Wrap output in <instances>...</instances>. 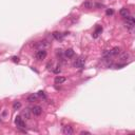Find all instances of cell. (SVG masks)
<instances>
[{"mask_svg": "<svg viewBox=\"0 0 135 135\" xmlns=\"http://www.w3.org/2000/svg\"><path fill=\"white\" fill-rule=\"evenodd\" d=\"M84 63H86V57L80 56L78 59H76V61L74 62V67L78 68V69H82L84 67Z\"/></svg>", "mask_w": 135, "mask_h": 135, "instance_id": "6da1fadb", "label": "cell"}, {"mask_svg": "<svg viewBox=\"0 0 135 135\" xmlns=\"http://www.w3.org/2000/svg\"><path fill=\"white\" fill-rule=\"evenodd\" d=\"M47 55H48V53L46 50H38L36 54H35V57H36L37 60H42V59L47 57Z\"/></svg>", "mask_w": 135, "mask_h": 135, "instance_id": "7a4b0ae2", "label": "cell"}, {"mask_svg": "<svg viewBox=\"0 0 135 135\" xmlns=\"http://www.w3.org/2000/svg\"><path fill=\"white\" fill-rule=\"evenodd\" d=\"M15 123H16V126L19 129L26 128V122L23 121V119H22L21 116H16V117H15Z\"/></svg>", "mask_w": 135, "mask_h": 135, "instance_id": "3957f363", "label": "cell"}, {"mask_svg": "<svg viewBox=\"0 0 135 135\" xmlns=\"http://www.w3.org/2000/svg\"><path fill=\"white\" fill-rule=\"evenodd\" d=\"M50 46V43L46 40H42V41H38L36 44H35V48H37L38 50H46V48H48Z\"/></svg>", "mask_w": 135, "mask_h": 135, "instance_id": "277c9868", "label": "cell"}, {"mask_svg": "<svg viewBox=\"0 0 135 135\" xmlns=\"http://www.w3.org/2000/svg\"><path fill=\"white\" fill-rule=\"evenodd\" d=\"M134 26H135V19H134V17L129 16V17L127 18L126 27H127L128 29H133V28H134Z\"/></svg>", "mask_w": 135, "mask_h": 135, "instance_id": "5b68a950", "label": "cell"}, {"mask_svg": "<svg viewBox=\"0 0 135 135\" xmlns=\"http://www.w3.org/2000/svg\"><path fill=\"white\" fill-rule=\"evenodd\" d=\"M31 111L34 115H36V116H39V115H41L42 113V108L41 107H39V106H34L32 109H31Z\"/></svg>", "mask_w": 135, "mask_h": 135, "instance_id": "8992f818", "label": "cell"}, {"mask_svg": "<svg viewBox=\"0 0 135 135\" xmlns=\"http://www.w3.org/2000/svg\"><path fill=\"white\" fill-rule=\"evenodd\" d=\"M62 133L66 134V135H72L74 133V130L71 126H64L62 128Z\"/></svg>", "mask_w": 135, "mask_h": 135, "instance_id": "52a82bcc", "label": "cell"}, {"mask_svg": "<svg viewBox=\"0 0 135 135\" xmlns=\"http://www.w3.org/2000/svg\"><path fill=\"white\" fill-rule=\"evenodd\" d=\"M121 52V49L118 48V47H115L113 48L111 51H110V56H117V55H119Z\"/></svg>", "mask_w": 135, "mask_h": 135, "instance_id": "ba28073f", "label": "cell"}, {"mask_svg": "<svg viewBox=\"0 0 135 135\" xmlns=\"http://www.w3.org/2000/svg\"><path fill=\"white\" fill-rule=\"evenodd\" d=\"M119 14H120V16L123 17V18H128L130 16V11L127 9V8H122L120 11H119Z\"/></svg>", "mask_w": 135, "mask_h": 135, "instance_id": "9c48e42d", "label": "cell"}, {"mask_svg": "<svg viewBox=\"0 0 135 135\" xmlns=\"http://www.w3.org/2000/svg\"><path fill=\"white\" fill-rule=\"evenodd\" d=\"M31 114H32V111L30 109H24L23 111L21 112V115L26 119H30V118H31Z\"/></svg>", "mask_w": 135, "mask_h": 135, "instance_id": "30bf717a", "label": "cell"}, {"mask_svg": "<svg viewBox=\"0 0 135 135\" xmlns=\"http://www.w3.org/2000/svg\"><path fill=\"white\" fill-rule=\"evenodd\" d=\"M101 32H102V27L101 26L96 27V29H95V31L93 33V38H97L99 36V34H101Z\"/></svg>", "mask_w": 135, "mask_h": 135, "instance_id": "8fae6325", "label": "cell"}, {"mask_svg": "<svg viewBox=\"0 0 135 135\" xmlns=\"http://www.w3.org/2000/svg\"><path fill=\"white\" fill-rule=\"evenodd\" d=\"M82 6H83V8H84V9L91 10V9H93V7H94V3H93L92 0H87L86 2H83Z\"/></svg>", "mask_w": 135, "mask_h": 135, "instance_id": "7c38bea8", "label": "cell"}, {"mask_svg": "<svg viewBox=\"0 0 135 135\" xmlns=\"http://www.w3.org/2000/svg\"><path fill=\"white\" fill-rule=\"evenodd\" d=\"M37 99H38V94H31L28 96L29 102H35V101H37Z\"/></svg>", "mask_w": 135, "mask_h": 135, "instance_id": "4fadbf2b", "label": "cell"}, {"mask_svg": "<svg viewBox=\"0 0 135 135\" xmlns=\"http://www.w3.org/2000/svg\"><path fill=\"white\" fill-rule=\"evenodd\" d=\"M66 80H67L66 77H62V76H57L56 78H55L54 82H55V84H61V83H63L64 81H66Z\"/></svg>", "mask_w": 135, "mask_h": 135, "instance_id": "5bb4252c", "label": "cell"}, {"mask_svg": "<svg viewBox=\"0 0 135 135\" xmlns=\"http://www.w3.org/2000/svg\"><path fill=\"white\" fill-rule=\"evenodd\" d=\"M63 36H64V34H61L59 32H54L53 33V37L55 39H57V40H61V39L63 38Z\"/></svg>", "mask_w": 135, "mask_h": 135, "instance_id": "9a60e30c", "label": "cell"}, {"mask_svg": "<svg viewBox=\"0 0 135 135\" xmlns=\"http://www.w3.org/2000/svg\"><path fill=\"white\" fill-rule=\"evenodd\" d=\"M74 51L72 49H68L66 52H64V55H66V57H68V58H71V57H73L74 56Z\"/></svg>", "mask_w": 135, "mask_h": 135, "instance_id": "2e32d148", "label": "cell"}, {"mask_svg": "<svg viewBox=\"0 0 135 135\" xmlns=\"http://www.w3.org/2000/svg\"><path fill=\"white\" fill-rule=\"evenodd\" d=\"M21 106H22V104H21L20 101H15V102L13 103V109H14V110H19V109L21 108Z\"/></svg>", "mask_w": 135, "mask_h": 135, "instance_id": "e0dca14e", "label": "cell"}, {"mask_svg": "<svg viewBox=\"0 0 135 135\" xmlns=\"http://www.w3.org/2000/svg\"><path fill=\"white\" fill-rule=\"evenodd\" d=\"M129 58H130V54L127 53V52H124V53H122V55L120 56V60H128Z\"/></svg>", "mask_w": 135, "mask_h": 135, "instance_id": "ac0fdd59", "label": "cell"}, {"mask_svg": "<svg viewBox=\"0 0 135 135\" xmlns=\"http://www.w3.org/2000/svg\"><path fill=\"white\" fill-rule=\"evenodd\" d=\"M106 14H107V16H112V15L114 14V11H113L112 9H108L107 12H106Z\"/></svg>", "mask_w": 135, "mask_h": 135, "instance_id": "d6986e66", "label": "cell"}, {"mask_svg": "<svg viewBox=\"0 0 135 135\" xmlns=\"http://www.w3.org/2000/svg\"><path fill=\"white\" fill-rule=\"evenodd\" d=\"M38 96H41V97H43V98H46V94H44L43 91H39V92H38Z\"/></svg>", "mask_w": 135, "mask_h": 135, "instance_id": "ffe728a7", "label": "cell"}, {"mask_svg": "<svg viewBox=\"0 0 135 135\" xmlns=\"http://www.w3.org/2000/svg\"><path fill=\"white\" fill-rule=\"evenodd\" d=\"M12 59H13V61H14V62H19V58L16 57V56H14Z\"/></svg>", "mask_w": 135, "mask_h": 135, "instance_id": "44dd1931", "label": "cell"}, {"mask_svg": "<svg viewBox=\"0 0 135 135\" xmlns=\"http://www.w3.org/2000/svg\"><path fill=\"white\" fill-rule=\"evenodd\" d=\"M80 134H81V135H83V134H90V132H88V131H82V132H80Z\"/></svg>", "mask_w": 135, "mask_h": 135, "instance_id": "7402d4cb", "label": "cell"}]
</instances>
